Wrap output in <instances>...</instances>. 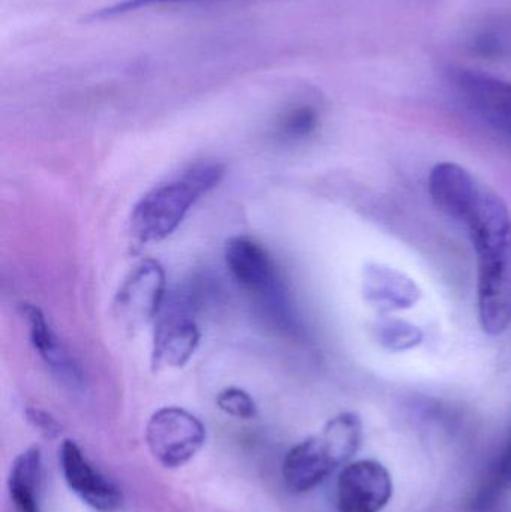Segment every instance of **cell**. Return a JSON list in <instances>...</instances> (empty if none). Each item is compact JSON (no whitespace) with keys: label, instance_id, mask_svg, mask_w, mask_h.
Segmentation results:
<instances>
[{"label":"cell","instance_id":"obj_8","mask_svg":"<svg viewBox=\"0 0 511 512\" xmlns=\"http://www.w3.org/2000/svg\"><path fill=\"white\" fill-rule=\"evenodd\" d=\"M345 465L323 432L288 451L282 466L285 486L293 493H306L323 483L336 468Z\"/></svg>","mask_w":511,"mask_h":512},{"label":"cell","instance_id":"obj_4","mask_svg":"<svg viewBox=\"0 0 511 512\" xmlns=\"http://www.w3.org/2000/svg\"><path fill=\"white\" fill-rule=\"evenodd\" d=\"M164 267L155 259H144L126 277L114 300L120 321L135 328L152 321L165 297Z\"/></svg>","mask_w":511,"mask_h":512},{"label":"cell","instance_id":"obj_7","mask_svg":"<svg viewBox=\"0 0 511 512\" xmlns=\"http://www.w3.org/2000/svg\"><path fill=\"white\" fill-rule=\"evenodd\" d=\"M60 468L69 490L84 504L99 512L119 510L122 490L90 465L74 441H65L59 451Z\"/></svg>","mask_w":511,"mask_h":512},{"label":"cell","instance_id":"obj_17","mask_svg":"<svg viewBox=\"0 0 511 512\" xmlns=\"http://www.w3.org/2000/svg\"><path fill=\"white\" fill-rule=\"evenodd\" d=\"M27 420L39 429V432L44 433L47 438H56L60 433V426L48 412L41 411V409L29 408L26 411Z\"/></svg>","mask_w":511,"mask_h":512},{"label":"cell","instance_id":"obj_3","mask_svg":"<svg viewBox=\"0 0 511 512\" xmlns=\"http://www.w3.org/2000/svg\"><path fill=\"white\" fill-rule=\"evenodd\" d=\"M146 442L152 456L168 469L191 462L206 442L204 424L186 409L167 406L150 417Z\"/></svg>","mask_w":511,"mask_h":512},{"label":"cell","instance_id":"obj_12","mask_svg":"<svg viewBox=\"0 0 511 512\" xmlns=\"http://www.w3.org/2000/svg\"><path fill=\"white\" fill-rule=\"evenodd\" d=\"M363 292L366 300L381 312L410 309L420 298V289L413 279L401 271L381 265L366 268Z\"/></svg>","mask_w":511,"mask_h":512},{"label":"cell","instance_id":"obj_6","mask_svg":"<svg viewBox=\"0 0 511 512\" xmlns=\"http://www.w3.org/2000/svg\"><path fill=\"white\" fill-rule=\"evenodd\" d=\"M453 86L467 102L468 107L483 120L511 135V83L471 71L453 69L450 72Z\"/></svg>","mask_w":511,"mask_h":512},{"label":"cell","instance_id":"obj_1","mask_svg":"<svg viewBox=\"0 0 511 512\" xmlns=\"http://www.w3.org/2000/svg\"><path fill=\"white\" fill-rule=\"evenodd\" d=\"M435 206L467 230L477 256V307L489 336L511 327V213L500 195L453 162L429 176Z\"/></svg>","mask_w":511,"mask_h":512},{"label":"cell","instance_id":"obj_15","mask_svg":"<svg viewBox=\"0 0 511 512\" xmlns=\"http://www.w3.org/2000/svg\"><path fill=\"white\" fill-rule=\"evenodd\" d=\"M377 337L390 351H407L422 342V331L405 321H384L378 325Z\"/></svg>","mask_w":511,"mask_h":512},{"label":"cell","instance_id":"obj_16","mask_svg":"<svg viewBox=\"0 0 511 512\" xmlns=\"http://www.w3.org/2000/svg\"><path fill=\"white\" fill-rule=\"evenodd\" d=\"M216 405L225 414L240 418V420H251L257 415V405H255L254 399L242 388H225L216 397Z\"/></svg>","mask_w":511,"mask_h":512},{"label":"cell","instance_id":"obj_2","mask_svg":"<svg viewBox=\"0 0 511 512\" xmlns=\"http://www.w3.org/2000/svg\"><path fill=\"white\" fill-rule=\"evenodd\" d=\"M224 173L221 164L201 162L180 179L152 189L132 210V236L143 243L167 239L180 227L191 207L219 185Z\"/></svg>","mask_w":511,"mask_h":512},{"label":"cell","instance_id":"obj_11","mask_svg":"<svg viewBox=\"0 0 511 512\" xmlns=\"http://www.w3.org/2000/svg\"><path fill=\"white\" fill-rule=\"evenodd\" d=\"M225 264L231 276L251 291L273 298L276 277L267 252L248 237H234L225 245Z\"/></svg>","mask_w":511,"mask_h":512},{"label":"cell","instance_id":"obj_10","mask_svg":"<svg viewBox=\"0 0 511 512\" xmlns=\"http://www.w3.org/2000/svg\"><path fill=\"white\" fill-rule=\"evenodd\" d=\"M200 339L198 325L183 313H170L159 319L153 334V370L159 372L185 366L197 351Z\"/></svg>","mask_w":511,"mask_h":512},{"label":"cell","instance_id":"obj_18","mask_svg":"<svg viewBox=\"0 0 511 512\" xmlns=\"http://www.w3.org/2000/svg\"><path fill=\"white\" fill-rule=\"evenodd\" d=\"M492 477L500 484L501 489H509L511 487V432L509 442H507L506 450L498 462L497 469Z\"/></svg>","mask_w":511,"mask_h":512},{"label":"cell","instance_id":"obj_5","mask_svg":"<svg viewBox=\"0 0 511 512\" xmlns=\"http://www.w3.org/2000/svg\"><path fill=\"white\" fill-rule=\"evenodd\" d=\"M393 484L389 471L374 460L351 463L336 484L339 512H378L389 504Z\"/></svg>","mask_w":511,"mask_h":512},{"label":"cell","instance_id":"obj_13","mask_svg":"<svg viewBox=\"0 0 511 512\" xmlns=\"http://www.w3.org/2000/svg\"><path fill=\"white\" fill-rule=\"evenodd\" d=\"M8 486L15 512H41L42 454L38 447L29 448L15 459Z\"/></svg>","mask_w":511,"mask_h":512},{"label":"cell","instance_id":"obj_14","mask_svg":"<svg viewBox=\"0 0 511 512\" xmlns=\"http://www.w3.org/2000/svg\"><path fill=\"white\" fill-rule=\"evenodd\" d=\"M318 123H320V113L314 105H297L281 117L278 132L285 140H303L314 134Z\"/></svg>","mask_w":511,"mask_h":512},{"label":"cell","instance_id":"obj_9","mask_svg":"<svg viewBox=\"0 0 511 512\" xmlns=\"http://www.w3.org/2000/svg\"><path fill=\"white\" fill-rule=\"evenodd\" d=\"M21 313L29 325L30 342L44 361L45 366L71 390H81L84 385V375L77 361L69 354L62 340L54 333L48 324L44 312L32 303L21 306Z\"/></svg>","mask_w":511,"mask_h":512}]
</instances>
